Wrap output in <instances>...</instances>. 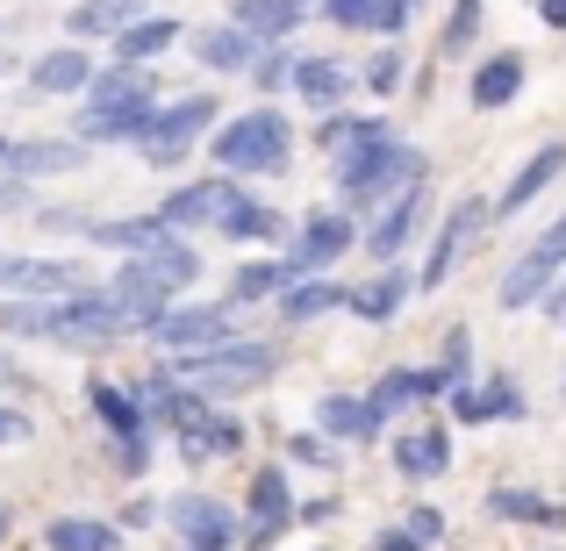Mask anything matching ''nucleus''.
<instances>
[{"label": "nucleus", "instance_id": "1", "mask_svg": "<svg viewBox=\"0 0 566 551\" xmlns=\"http://www.w3.org/2000/svg\"><path fill=\"white\" fill-rule=\"evenodd\" d=\"M0 337L65 345V351H108L129 337V316L108 287H80V294H57V301H0Z\"/></svg>", "mask_w": 566, "mask_h": 551}, {"label": "nucleus", "instance_id": "19", "mask_svg": "<svg viewBox=\"0 0 566 551\" xmlns=\"http://www.w3.org/2000/svg\"><path fill=\"white\" fill-rule=\"evenodd\" d=\"M416 301V273L409 265H374V273L359 279V287H345V316L374 322V330H387V322H401V308Z\"/></svg>", "mask_w": 566, "mask_h": 551}, {"label": "nucleus", "instance_id": "44", "mask_svg": "<svg viewBox=\"0 0 566 551\" xmlns=\"http://www.w3.org/2000/svg\"><path fill=\"white\" fill-rule=\"evenodd\" d=\"M395 523H401V530H409V538H423L430 551H438L444 538H452V516H444V509H438V501H409V509H401V516H395Z\"/></svg>", "mask_w": 566, "mask_h": 551}, {"label": "nucleus", "instance_id": "27", "mask_svg": "<svg viewBox=\"0 0 566 551\" xmlns=\"http://www.w3.org/2000/svg\"><path fill=\"white\" fill-rule=\"evenodd\" d=\"M287 94H302L316 115H337L352 94H359V72L337 65V57H294V86Z\"/></svg>", "mask_w": 566, "mask_h": 551}, {"label": "nucleus", "instance_id": "56", "mask_svg": "<svg viewBox=\"0 0 566 551\" xmlns=\"http://www.w3.org/2000/svg\"><path fill=\"white\" fill-rule=\"evenodd\" d=\"M172 551H230V544H172Z\"/></svg>", "mask_w": 566, "mask_h": 551}, {"label": "nucleus", "instance_id": "31", "mask_svg": "<svg viewBox=\"0 0 566 551\" xmlns=\"http://www.w3.org/2000/svg\"><path fill=\"white\" fill-rule=\"evenodd\" d=\"M86 86H94V57H86V43H57V51H43L36 65H29V94L65 100V94H86Z\"/></svg>", "mask_w": 566, "mask_h": 551}, {"label": "nucleus", "instance_id": "62", "mask_svg": "<svg viewBox=\"0 0 566 551\" xmlns=\"http://www.w3.org/2000/svg\"><path fill=\"white\" fill-rule=\"evenodd\" d=\"M559 551H566V544H559Z\"/></svg>", "mask_w": 566, "mask_h": 551}, {"label": "nucleus", "instance_id": "48", "mask_svg": "<svg viewBox=\"0 0 566 551\" xmlns=\"http://www.w3.org/2000/svg\"><path fill=\"white\" fill-rule=\"evenodd\" d=\"M43 230H51V236H86V230H94V215H80V208H43Z\"/></svg>", "mask_w": 566, "mask_h": 551}, {"label": "nucleus", "instance_id": "10", "mask_svg": "<svg viewBox=\"0 0 566 551\" xmlns=\"http://www.w3.org/2000/svg\"><path fill=\"white\" fill-rule=\"evenodd\" d=\"M294 509H302L294 473L280 466V458L251 466V480H244V538H237V551H273L294 530Z\"/></svg>", "mask_w": 566, "mask_h": 551}, {"label": "nucleus", "instance_id": "4", "mask_svg": "<svg viewBox=\"0 0 566 551\" xmlns=\"http://www.w3.org/2000/svg\"><path fill=\"white\" fill-rule=\"evenodd\" d=\"M86 108L80 123H72V137L94 151V144H144V129H151L158 115V80L151 72H129V65H108L94 72V86H86Z\"/></svg>", "mask_w": 566, "mask_h": 551}, {"label": "nucleus", "instance_id": "35", "mask_svg": "<svg viewBox=\"0 0 566 551\" xmlns=\"http://www.w3.org/2000/svg\"><path fill=\"white\" fill-rule=\"evenodd\" d=\"M172 43H180V22H172V14H144V22H129L123 36H115V65L144 72V65H158Z\"/></svg>", "mask_w": 566, "mask_h": 551}, {"label": "nucleus", "instance_id": "2", "mask_svg": "<svg viewBox=\"0 0 566 551\" xmlns=\"http://www.w3.org/2000/svg\"><path fill=\"white\" fill-rule=\"evenodd\" d=\"M416 180H430V158L416 151L401 129L374 123V137H359L345 158H331V187H337V208L352 222H374L387 201H401Z\"/></svg>", "mask_w": 566, "mask_h": 551}, {"label": "nucleus", "instance_id": "42", "mask_svg": "<svg viewBox=\"0 0 566 551\" xmlns=\"http://www.w3.org/2000/svg\"><path fill=\"white\" fill-rule=\"evenodd\" d=\"M438 372H444V386L481 380V372H473V330H467V322H452V330H444V345H438Z\"/></svg>", "mask_w": 566, "mask_h": 551}, {"label": "nucleus", "instance_id": "37", "mask_svg": "<svg viewBox=\"0 0 566 551\" xmlns=\"http://www.w3.org/2000/svg\"><path fill=\"white\" fill-rule=\"evenodd\" d=\"M193 57H201L208 72H251V65H259V43H251L237 22H216V29L193 36Z\"/></svg>", "mask_w": 566, "mask_h": 551}, {"label": "nucleus", "instance_id": "20", "mask_svg": "<svg viewBox=\"0 0 566 551\" xmlns=\"http://www.w3.org/2000/svg\"><path fill=\"white\" fill-rule=\"evenodd\" d=\"M481 509L495 516V523H510V530H545V538L566 530V501H553L545 487H524V480H495L481 495Z\"/></svg>", "mask_w": 566, "mask_h": 551}, {"label": "nucleus", "instance_id": "40", "mask_svg": "<svg viewBox=\"0 0 566 551\" xmlns=\"http://www.w3.org/2000/svg\"><path fill=\"white\" fill-rule=\"evenodd\" d=\"M374 123H380V115H352V108L323 115V123H316V151H323V158H345L359 137H374Z\"/></svg>", "mask_w": 566, "mask_h": 551}, {"label": "nucleus", "instance_id": "57", "mask_svg": "<svg viewBox=\"0 0 566 551\" xmlns=\"http://www.w3.org/2000/svg\"><path fill=\"white\" fill-rule=\"evenodd\" d=\"M0 544H8V509H0Z\"/></svg>", "mask_w": 566, "mask_h": 551}, {"label": "nucleus", "instance_id": "25", "mask_svg": "<svg viewBox=\"0 0 566 551\" xmlns=\"http://www.w3.org/2000/svg\"><path fill=\"white\" fill-rule=\"evenodd\" d=\"M86 166V144L80 137H14L8 144V172L14 180H57V172H80Z\"/></svg>", "mask_w": 566, "mask_h": 551}, {"label": "nucleus", "instance_id": "36", "mask_svg": "<svg viewBox=\"0 0 566 551\" xmlns=\"http://www.w3.org/2000/svg\"><path fill=\"white\" fill-rule=\"evenodd\" d=\"M129 22H144V0H80V8L65 14V29H72V43H101V36H123Z\"/></svg>", "mask_w": 566, "mask_h": 551}, {"label": "nucleus", "instance_id": "55", "mask_svg": "<svg viewBox=\"0 0 566 551\" xmlns=\"http://www.w3.org/2000/svg\"><path fill=\"white\" fill-rule=\"evenodd\" d=\"M0 386H22V359L14 351H0Z\"/></svg>", "mask_w": 566, "mask_h": 551}, {"label": "nucleus", "instance_id": "18", "mask_svg": "<svg viewBox=\"0 0 566 551\" xmlns=\"http://www.w3.org/2000/svg\"><path fill=\"white\" fill-rule=\"evenodd\" d=\"M244 193V180H222V172H208V180H187V187H172L166 201L151 208L166 230H180V236H193V230H216L222 222V208Z\"/></svg>", "mask_w": 566, "mask_h": 551}, {"label": "nucleus", "instance_id": "16", "mask_svg": "<svg viewBox=\"0 0 566 551\" xmlns=\"http://www.w3.org/2000/svg\"><path fill=\"white\" fill-rule=\"evenodd\" d=\"M94 287L80 258H36V251H0V294L8 301H57V294Z\"/></svg>", "mask_w": 566, "mask_h": 551}, {"label": "nucleus", "instance_id": "26", "mask_svg": "<svg viewBox=\"0 0 566 551\" xmlns=\"http://www.w3.org/2000/svg\"><path fill=\"white\" fill-rule=\"evenodd\" d=\"M108 294H115V301H123V316H129V337H151V322L166 316L172 301H180V294H166V287H158V279L144 273L137 258H123V265H115Z\"/></svg>", "mask_w": 566, "mask_h": 551}, {"label": "nucleus", "instance_id": "24", "mask_svg": "<svg viewBox=\"0 0 566 551\" xmlns=\"http://www.w3.org/2000/svg\"><path fill=\"white\" fill-rule=\"evenodd\" d=\"M244 444H251V423H244V415H237V409H208L193 430L172 437V452L201 473V466H216V458H244Z\"/></svg>", "mask_w": 566, "mask_h": 551}, {"label": "nucleus", "instance_id": "11", "mask_svg": "<svg viewBox=\"0 0 566 551\" xmlns=\"http://www.w3.org/2000/svg\"><path fill=\"white\" fill-rule=\"evenodd\" d=\"M230 337H244L230 301H172L166 316L151 322L158 359H193V351H216V345H230Z\"/></svg>", "mask_w": 566, "mask_h": 551}, {"label": "nucleus", "instance_id": "33", "mask_svg": "<svg viewBox=\"0 0 566 551\" xmlns=\"http://www.w3.org/2000/svg\"><path fill=\"white\" fill-rule=\"evenodd\" d=\"M129 530L115 516H51L43 523V551H123Z\"/></svg>", "mask_w": 566, "mask_h": 551}, {"label": "nucleus", "instance_id": "29", "mask_svg": "<svg viewBox=\"0 0 566 551\" xmlns=\"http://www.w3.org/2000/svg\"><path fill=\"white\" fill-rule=\"evenodd\" d=\"M230 22L244 29L259 51H273V43H287L294 29L308 22V0H230Z\"/></svg>", "mask_w": 566, "mask_h": 551}, {"label": "nucleus", "instance_id": "43", "mask_svg": "<svg viewBox=\"0 0 566 551\" xmlns=\"http://www.w3.org/2000/svg\"><path fill=\"white\" fill-rule=\"evenodd\" d=\"M244 80L259 86L265 100H273V94H287V86H294V51H287V43H273V51H259V65H251Z\"/></svg>", "mask_w": 566, "mask_h": 551}, {"label": "nucleus", "instance_id": "59", "mask_svg": "<svg viewBox=\"0 0 566 551\" xmlns=\"http://www.w3.org/2000/svg\"><path fill=\"white\" fill-rule=\"evenodd\" d=\"M302 551H331V544H302Z\"/></svg>", "mask_w": 566, "mask_h": 551}, {"label": "nucleus", "instance_id": "5", "mask_svg": "<svg viewBox=\"0 0 566 551\" xmlns=\"http://www.w3.org/2000/svg\"><path fill=\"white\" fill-rule=\"evenodd\" d=\"M172 372H180L187 386H201L208 401H230V394H251V386H265L280 372V345L273 337H230V345L216 351H193V359H166Z\"/></svg>", "mask_w": 566, "mask_h": 551}, {"label": "nucleus", "instance_id": "32", "mask_svg": "<svg viewBox=\"0 0 566 551\" xmlns=\"http://www.w3.org/2000/svg\"><path fill=\"white\" fill-rule=\"evenodd\" d=\"M323 316H345V287H337L331 273L294 279V287L273 301V322H287V330H308V322H323Z\"/></svg>", "mask_w": 566, "mask_h": 551}, {"label": "nucleus", "instance_id": "13", "mask_svg": "<svg viewBox=\"0 0 566 551\" xmlns=\"http://www.w3.org/2000/svg\"><path fill=\"white\" fill-rule=\"evenodd\" d=\"M524 415H531V394H524V380H516L510 365H502V372H481V380H467V386H452V394H444V423H452V430L524 423Z\"/></svg>", "mask_w": 566, "mask_h": 551}, {"label": "nucleus", "instance_id": "6", "mask_svg": "<svg viewBox=\"0 0 566 551\" xmlns=\"http://www.w3.org/2000/svg\"><path fill=\"white\" fill-rule=\"evenodd\" d=\"M495 230V193H459V201H444V215L430 222L423 236V265H416V294H438L444 279L467 265V251L481 244V236Z\"/></svg>", "mask_w": 566, "mask_h": 551}, {"label": "nucleus", "instance_id": "15", "mask_svg": "<svg viewBox=\"0 0 566 551\" xmlns=\"http://www.w3.org/2000/svg\"><path fill=\"white\" fill-rule=\"evenodd\" d=\"M430 236V180H416L401 201H387L374 222H366V236H359V251L374 265H395V258H409L416 244Z\"/></svg>", "mask_w": 566, "mask_h": 551}, {"label": "nucleus", "instance_id": "21", "mask_svg": "<svg viewBox=\"0 0 566 551\" xmlns=\"http://www.w3.org/2000/svg\"><path fill=\"white\" fill-rule=\"evenodd\" d=\"M316 430H323L331 444H345V452H352V444H380V437H387V415H380L366 394L323 386V394H316Z\"/></svg>", "mask_w": 566, "mask_h": 551}, {"label": "nucleus", "instance_id": "47", "mask_svg": "<svg viewBox=\"0 0 566 551\" xmlns=\"http://www.w3.org/2000/svg\"><path fill=\"white\" fill-rule=\"evenodd\" d=\"M115 523H123V530H151V523H166V501H151V495H129Z\"/></svg>", "mask_w": 566, "mask_h": 551}, {"label": "nucleus", "instance_id": "17", "mask_svg": "<svg viewBox=\"0 0 566 551\" xmlns=\"http://www.w3.org/2000/svg\"><path fill=\"white\" fill-rule=\"evenodd\" d=\"M166 530L180 544H230L244 538V509H230L222 495H208V487H180V495L166 501Z\"/></svg>", "mask_w": 566, "mask_h": 551}, {"label": "nucleus", "instance_id": "14", "mask_svg": "<svg viewBox=\"0 0 566 551\" xmlns=\"http://www.w3.org/2000/svg\"><path fill=\"white\" fill-rule=\"evenodd\" d=\"M452 458H459V444H452V423H444V415L387 437V466H395L401 487H438L444 473H452Z\"/></svg>", "mask_w": 566, "mask_h": 551}, {"label": "nucleus", "instance_id": "28", "mask_svg": "<svg viewBox=\"0 0 566 551\" xmlns=\"http://www.w3.org/2000/svg\"><path fill=\"white\" fill-rule=\"evenodd\" d=\"M216 236H222V244H287V215H280V208L273 201H259V193H237V201L230 208H222V222H216Z\"/></svg>", "mask_w": 566, "mask_h": 551}, {"label": "nucleus", "instance_id": "61", "mask_svg": "<svg viewBox=\"0 0 566 551\" xmlns=\"http://www.w3.org/2000/svg\"><path fill=\"white\" fill-rule=\"evenodd\" d=\"M559 401H566V380H559Z\"/></svg>", "mask_w": 566, "mask_h": 551}, {"label": "nucleus", "instance_id": "41", "mask_svg": "<svg viewBox=\"0 0 566 551\" xmlns=\"http://www.w3.org/2000/svg\"><path fill=\"white\" fill-rule=\"evenodd\" d=\"M473 43H481V0H452V14L438 29V57H467Z\"/></svg>", "mask_w": 566, "mask_h": 551}, {"label": "nucleus", "instance_id": "9", "mask_svg": "<svg viewBox=\"0 0 566 551\" xmlns=\"http://www.w3.org/2000/svg\"><path fill=\"white\" fill-rule=\"evenodd\" d=\"M216 94H180V100H158V115H151V129H144V144H137V158L144 166H158V172H180L193 151H201L208 137H216Z\"/></svg>", "mask_w": 566, "mask_h": 551}, {"label": "nucleus", "instance_id": "52", "mask_svg": "<svg viewBox=\"0 0 566 551\" xmlns=\"http://www.w3.org/2000/svg\"><path fill=\"white\" fill-rule=\"evenodd\" d=\"M374 551H430V544H423V538H409L401 523H380V530H374Z\"/></svg>", "mask_w": 566, "mask_h": 551}, {"label": "nucleus", "instance_id": "49", "mask_svg": "<svg viewBox=\"0 0 566 551\" xmlns=\"http://www.w3.org/2000/svg\"><path fill=\"white\" fill-rule=\"evenodd\" d=\"M366 29H374V36H387V43H395L401 29H409V8H401V0H374V22H366Z\"/></svg>", "mask_w": 566, "mask_h": 551}, {"label": "nucleus", "instance_id": "60", "mask_svg": "<svg viewBox=\"0 0 566 551\" xmlns=\"http://www.w3.org/2000/svg\"><path fill=\"white\" fill-rule=\"evenodd\" d=\"M401 8H409V14H416V0H401Z\"/></svg>", "mask_w": 566, "mask_h": 551}, {"label": "nucleus", "instance_id": "53", "mask_svg": "<svg viewBox=\"0 0 566 551\" xmlns=\"http://www.w3.org/2000/svg\"><path fill=\"white\" fill-rule=\"evenodd\" d=\"M538 316L553 322V330H566V273H559V287H553V294H545V301H538Z\"/></svg>", "mask_w": 566, "mask_h": 551}, {"label": "nucleus", "instance_id": "8", "mask_svg": "<svg viewBox=\"0 0 566 551\" xmlns=\"http://www.w3.org/2000/svg\"><path fill=\"white\" fill-rule=\"evenodd\" d=\"M559 273H566V208L553 222H545L538 236H531L524 251H516L510 265H502V279H495V308L502 316H524V308H538L545 294L559 287Z\"/></svg>", "mask_w": 566, "mask_h": 551}, {"label": "nucleus", "instance_id": "3", "mask_svg": "<svg viewBox=\"0 0 566 551\" xmlns=\"http://www.w3.org/2000/svg\"><path fill=\"white\" fill-rule=\"evenodd\" d=\"M294 123L273 108V100H259V108L244 115H222L216 137H208V158H216L222 180H280V172L294 166Z\"/></svg>", "mask_w": 566, "mask_h": 551}, {"label": "nucleus", "instance_id": "46", "mask_svg": "<svg viewBox=\"0 0 566 551\" xmlns=\"http://www.w3.org/2000/svg\"><path fill=\"white\" fill-rule=\"evenodd\" d=\"M316 8H323L331 29H366L374 22V0H316Z\"/></svg>", "mask_w": 566, "mask_h": 551}, {"label": "nucleus", "instance_id": "23", "mask_svg": "<svg viewBox=\"0 0 566 551\" xmlns=\"http://www.w3.org/2000/svg\"><path fill=\"white\" fill-rule=\"evenodd\" d=\"M559 180H566V144L553 137V144H538V151H531L524 166L510 172V187L495 193V222H516L531 201H545V193H553Z\"/></svg>", "mask_w": 566, "mask_h": 551}, {"label": "nucleus", "instance_id": "22", "mask_svg": "<svg viewBox=\"0 0 566 551\" xmlns=\"http://www.w3.org/2000/svg\"><path fill=\"white\" fill-rule=\"evenodd\" d=\"M444 394H452V386H444L438 365H387L380 380L366 386V401H374L387 423H395V415H409V409H438Z\"/></svg>", "mask_w": 566, "mask_h": 551}, {"label": "nucleus", "instance_id": "39", "mask_svg": "<svg viewBox=\"0 0 566 551\" xmlns=\"http://www.w3.org/2000/svg\"><path fill=\"white\" fill-rule=\"evenodd\" d=\"M401 86H409V57H401L395 43H380V51L359 65V94H374V100H395Z\"/></svg>", "mask_w": 566, "mask_h": 551}, {"label": "nucleus", "instance_id": "45", "mask_svg": "<svg viewBox=\"0 0 566 551\" xmlns=\"http://www.w3.org/2000/svg\"><path fill=\"white\" fill-rule=\"evenodd\" d=\"M337 516H345V501H337V495H302V509H294V530H331Z\"/></svg>", "mask_w": 566, "mask_h": 551}, {"label": "nucleus", "instance_id": "34", "mask_svg": "<svg viewBox=\"0 0 566 551\" xmlns=\"http://www.w3.org/2000/svg\"><path fill=\"white\" fill-rule=\"evenodd\" d=\"M294 279H302V273H294L287 258H244V265L230 273V287H222V301H230V308H251V301H280V294H287Z\"/></svg>", "mask_w": 566, "mask_h": 551}, {"label": "nucleus", "instance_id": "7", "mask_svg": "<svg viewBox=\"0 0 566 551\" xmlns=\"http://www.w3.org/2000/svg\"><path fill=\"white\" fill-rule=\"evenodd\" d=\"M86 409H94V423H101V437H108V452H115V473L123 480H144L151 473V452H158V430H151V415H144V401L129 394L123 380H86Z\"/></svg>", "mask_w": 566, "mask_h": 551}, {"label": "nucleus", "instance_id": "54", "mask_svg": "<svg viewBox=\"0 0 566 551\" xmlns=\"http://www.w3.org/2000/svg\"><path fill=\"white\" fill-rule=\"evenodd\" d=\"M531 8H538L545 29H566V0H531Z\"/></svg>", "mask_w": 566, "mask_h": 551}, {"label": "nucleus", "instance_id": "12", "mask_svg": "<svg viewBox=\"0 0 566 551\" xmlns=\"http://www.w3.org/2000/svg\"><path fill=\"white\" fill-rule=\"evenodd\" d=\"M359 236H366V222H352L345 208H308V215L294 222V236H287V251H280V258H287L302 279H316V273H331L337 258H352V251H359Z\"/></svg>", "mask_w": 566, "mask_h": 551}, {"label": "nucleus", "instance_id": "30", "mask_svg": "<svg viewBox=\"0 0 566 551\" xmlns=\"http://www.w3.org/2000/svg\"><path fill=\"white\" fill-rule=\"evenodd\" d=\"M524 80H531L524 51H495V57H481V65H473V80H467V100H473L481 115H495V108H510V100L524 94Z\"/></svg>", "mask_w": 566, "mask_h": 551}, {"label": "nucleus", "instance_id": "51", "mask_svg": "<svg viewBox=\"0 0 566 551\" xmlns=\"http://www.w3.org/2000/svg\"><path fill=\"white\" fill-rule=\"evenodd\" d=\"M36 437V423H29L22 409H8V401H0V444H29Z\"/></svg>", "mask_w": 566, "mask_h": 551}, {"label": "nucleus", "instance_id": "50", "mask_svg": "<svg viewBox=\"0 0 566 551\" xmlns=\"http://www.w3.org/2000/svg\"><path fill=\"white\" fill-rule=\"evenodd\" d=\"M29 201H36V187H29V180H14V172L0 166V215H22Z\"/></svg>", "mask_w": 566, "mask_h": 551}, {"label": "nucleus", "instance_id": "58", "mask_svg": "<svg viewBox=\"0 0 566 551\" xmlns=\"http://www.w3.org/2000/svg\"><path fill=\"white\" fill-rule=\"evenodd\" d=\"M8 144H14V137H0V166H8Z\"/></svg>", "mask_w": 566, "mask_h": 551}, {"label": "nucleus", "instance_id": "38", "mask_svg": "<svg viewBox=\"0 0 566 551\" xmlns=\"http://www.w3.org/2000/svg\"><path fill=\"white\" fill-rule=\"evenodd\" d=\"M280 466L287 473H323V480H331V473L345 466V444H331L323 430H287V437H280Z\"/></svg>", "mask_w": 566, "mask_h": 551}]
</instances>
